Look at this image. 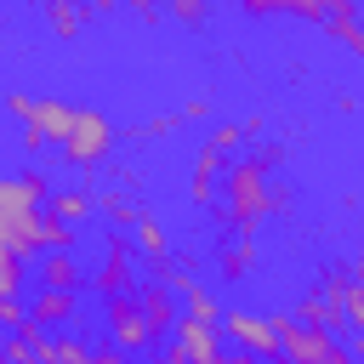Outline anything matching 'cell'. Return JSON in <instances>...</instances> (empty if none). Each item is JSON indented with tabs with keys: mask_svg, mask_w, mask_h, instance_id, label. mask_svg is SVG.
Returning a JSON list of instances; mask_svg holds the SVG:
<instances>
[{
	"mask_svg": "<svg viewBox=\"0 0 364 364\" xmlns=\"http://www.w3.org/2000/svg\"><path fill=\"white\" fill-rule=\"evenodd\" d=\"M119 6H131L136 17H154V11H159V0H119Z\"/></svg>",
	"mask_w": 364,
	"mask_h": 364,
	"instance_id": "obj_27",
	"label": "cell"
},
{
	"mask_svg": "<svg viewBox=\"0 0 364 364\" xmlns=\"http://www.w3.org/2000/svg\"><path fill=\"white\" fill-rule=\"evenodd\" d=\"M182 313H193V318H222L228 307H222V301H216V296H210L205 284H193V290L182 296Z\"/></svg>",
	"mask_w": 364,
	"mask_h": 364,
	"instance_id": "obj_22",
	"label": "cell"
},
{
	"mask_svg": "<svg viewBox=\"0 0 364 364\" xmlns=\"http://www.w3.org/2000/svg\"><path fill=\"white\" fill-rule=\"evenodd\" d=\"M91 353H97V347H85L80 336H46L40 364H91Z\"/></svg>",
	"mask_w": 364,
	"mask_h": 364,
	"instance_id": "obj_17",
	"label": "cell"
},
{
	"mask_svg": "<svg viewBox=\"0 0 364 364\" xmlns=\"http://www.w3.org/2000/svg\"><path fill=\"white\" fill-rule=\"evenodd\" d=\"M330 6H336V0H273V11L301 17V23H330Z\"/></svg>",
	"mask_w": 364,
	"mask_h": 364,
	"instance_id": "obj_21",
	"label": "cell"
},
{
	"mask_svg": "<svg viewBox=\"0 0 364 364\" xmlns=\"http://www.w3.org/2000/svg\"><path fill=\"white\" fill-rule=\"evenodd\" d=\"M91 364H131V353H119V347H97Z\"/></svg>",
	"mask_w": 364,
	"mask_h": 364,
	"instance_id": "obj_25",
	"label": "cell"
},
{
	"mask_svg": "<svg viewBox=\"0 0 364 364\" xmlns=\"http://www.w3.org/2000/svg\"><path fill=\"white\" fill-rule=\"evenodd\" d=\"M102 324H108V347H119V353H131V358H142V353L159 347V341H154V324H148V313H142V301H136V290L102 301Z\"/></svg>",
	"mask_w": 364,
	"mask_h": 364,
	"instance_id": "obj_6",
	"label": "cell"
},
{
	"mask_svg": "<svg viewBox=\"0 0 364 364\" xmlns=\"http://www.w3.org/2000/svg\"><path fill=\"white\" fill-rule=\"evenodd\" d=\"M51 210H57L63 222H74V228H80V222L97 210V199H91V188H57V193H51Z\"/></svg>",
	"mask_w": 364,
	"mask_h": 364,
	"instance_id": "obj_18",
	"label": "cell"
},
{
	"mask_svg": "<svg viewBox=\"0 0 364 364\" xmlns=\"http://www.w3.org/2000/svg\"><path fill=\"white\" fill-rule=\"evenodd\" d=\"M114 154V125H108V114L102 108H74V131H68V142H63V159L74 165V171H91V165H102Z\"/></svg>",
	"mask_w": 364,
	"mask_h": 364,
	"instance_id": "obj_7",
	"label": "cell"
},
{
	"mask_svg": "<svg viewBox=\"0 0 364 364\" xmlns=\"http://www.w3.org/2000/svg\"><path fill=\"white\" fill-rule=\"evenodd\" d=\"M353 273H358V279H364V250H358V256H353Z\"/></svg>",
	"mask_w": 364,
	"mask_h": 364,
	"instance_id": "obj_30",
	"label": "cell"
},
{
	"mask_svg": "<svg viewBox=\"0 0 364 364\" xmlns=\"http://www.w3.org/2000/svg\"><path fill=\"white\" fill-rule=\"evenodd\" d=\"M222 330H228V341L239 347V353H256V358H279L284 353V318L273 313H256V307H228L222 313Z\"/></svg>",
	"mask_w": 364,
	"mask_h": 364,
	"instance_id": "obj_5",
	"label": "cell"
},
{
	"mask_svg": "<svg viewBox=\"0 0 364 364\" xmlns=\"http://www.w3.org/2000/svg\"><path fill=\"white\" fill-rule=\"evenodd\" d=\"M296 318H301V324H318V330H336V336H341V330H353V324H347V313H341V301H330L324 290H307V296L296 301Z\"/></svg>",
	"mask_w": 364,
	"mask_h": 364,
	"instance_id": "obj_15",
	"label": "cell"
},
{
	"mask_svg": "<svg viewBox=\"0 0 364 364\" xmlns=\"http://www.w3.org/2000/svg\"><path fill=\"white\" fill-rule=\"evenodd\" d=\"M23 279H28V256L0 250V301H6V296H23Z\"/></svg>",
	"mask_w": 364,
	"mask_h": 364,
	"instance_id": "obj_19",
	"label": "cell"
},
{
	"mask_svg": "<svg viewBox=\"0 0 364 364\" xmlns=\"http://www.w3.org/2000/svg\"><path fill=\"white\" fill-rule=\"evenodd\" d=\"M358 250H364V228H358Z\"/></svg>",
	"mask_w": 364,
	"mask_h": 364,
	"instance_id": "obj_31",
	"label": "cell"
},
{
	"mask_svg": "<svg viewBox=\"0 0 364 364\" xmlns=\"http://www.w3.org/2000/svg\"><path fill=\"white\" fill-rule=\"evenodd\" d=\"M205 142H210V148H222V154H233V148L245 142V125H239V119H216V125L205 131Z\"/></svg>",
	"mask_w": 364,
	"mask_h": 364,
	"instance_id": "obj_23",
	"label": "cell"
},
{
	"mask_svg": "<svg viewBox=\"0 0 364 364\" xmlns=\"http://www.w3.org/2000/svg\"><path fill=\"white\" fill-rule=\"evenodd\" d=\"M279 148H262L250 159H228V176H222V199H216V222L222 233H256L262 222L284 216L290 210V188L279 176Z\"/></svg>",
	"mask_w": 364,
	"mask_h": 364,
	"instance_id": "obj_2",
	"label": "cell"
},
{
	"mask_svg": "<svg viewBox=\"0 0 364 364\" xmlns=\"http://www.w3.org/2000/svg\"><path fill=\"white\" fill-rule=\"evenodd\" d=\"M239 11H250V17H267V11H273V0H239Z\"/></svg>",
	"mask_w": 364,
	"mask_h": 364,
	"instance_id": "obj_28",
	"label": "cell"
},
{
	"mask_svg": "<svg viewBox=\"0 0 364 364\" xmlns=\"http://www.w3.org/2000/svg\"><path fill=\"white\" fill-rule=\"evenodd\" d=\"M34 279H40V290H85L91 279H85V267L74 262V250H46V256H34Z\"/></svg>",
	"mask_w": 364,
	"mask_h": 364,
	"instance_id": "obj_12",
	"label": "cell"
},
{
	"mask_svg": "<svg viewBox=\"0 0 364 364\" xmlns=\"http://www.w3.org/2000/svg\"><path fill=\"white\" fill-rule=\"evenodd\" d=\"M205 114H210V102H205V97H193V102L182 108V119H205Z\"/></svg>",
	"mask_w": 364,
	"mask_h": 364,
	"instance_id": "obj_26",
	"label": "cell"
},
{
	"mask_svg": "<svg viewBox=\"0 0 364 364\" xmlns=\"http://www.w3.org/2000/svg\"><path fill=\"white\" fill-rule=\"evenodd\" d=\"M159 11H165L171 23H182V28H199V23L210 17V0H159Z\"/></svg>",
	"mask_w": 364,
	"mask_h": 364,
	"instance_id": "obj_20",
	"label": "cell"
},
{
	"mask_svg": "<svg viewBox=\"0 0 364 364\" xmlns=\"http://www.w3.org/2000/svg\"><path fill=\"white\" fill-rule=\"evenodd\" d=\"M353 358L364 364V330H353Z\"/></svg>",
	"mask_w": 364,
	"mask_h": 364,
	"instance_id": "obj_29",
	"label": "cell"
},
{
	"mask_svg": "<svg viewBox=\"0 0 364 364\" xmlns=\"http://www.w3.org/2000/svg\"><path fill=\"white\" fill-rule=\"evenodd\" d=\"M97 210H102L108 222H119V228H131V222H136V205H131L125 193H102V199H97Z\"/></svg>",
	"mask_w": 364,
	"mask_h": 364,
	"instance_id": "obj_24",
	"label": "cell"
},
{
	"mask_svg": "<svg viewBox=\"0 0 364 364\" xmlns=\"http://www.w3.org/2000/svg\"><path fill=\"white\" fill-rule=\"evenodd\" d=\"M324 28H330V40H341V46L364 63V11H358V0H336Z\"/></svg>",
	"mask_w": 364,
	"mask_h": 364,
	"instance_id": "obj_14",
	"label": "cell"
},
{
	"mask_svg": "<svg viewBox=\"0 0 364 364\" xmlns=\"http://www.w3.org/2000/svg\"><path fill=\"white\" fill-rule=\"evenodd\" d=\"M222 318H193V313H182V324H176V336H171V347H182L193 364H216L222 358Z\"/></svg>",
	"mask_w": 364,
	"mask_h": 364,
	"instance_id": "obj_10",
	"label": "cell"
},
{
	"mask_svg": "<svg viewBox=\"0 0 364 364\" xmlns=\"http://www.w3.org/2000/svg\"><path fill=\"white\" fill-rule=\"evenodd\" d=\"M284 318V364H358L353 358V341H341L336 330H318V324H301L296 313H279Z\"/></svg>",
	"mask_w": 364,
	"mask_h": 364,
	"instance_id": "obj_4",
	"label": "cell"
},
{
	"mask_svg": "<svg viewBox=\"0 0 364 364\" xmlns=\"http://www.w3.org/2000/svg\"><path fill=\"white\" fill-rule=\"evenodd\" d=\"M142 279H136V250H131V239L125 233H108V245H102V267L91 273V290L102 296V301H114V296H131Z\"/></svg>",
	"mask_w": 364,
	"mask_h": 364,
	"instance_id": "obj_8",
	"label": "cell"
},
{
	"mask_svg": "<svg viewBox=\"0 0 364 364\" xmlns=\"http://www.w3.org/2000/svg\"><path fill=\"white\" fill-rule=\"evenodd\" d=\"M256 262H262L256 233H222V245H216V279H222V284L250 279V273H256Z\"/></svg>",
	"mask_w": 364,
	"mask_h": 364,
	"instance_id": "obj_11",
	"label": "cell"
},
{
	"mask_svg": "<svg viewBox=\"0 0 364 364\" xmlns=\"http://www.w3.org/2000/svg\"><path fill=\"white\" fill-rule=\"evenodd\" d=\"M222 176H228V154L205 142V148L193 154V171H188V199H193L199 210H216V199H222Z\"/></svg>",
	"mask_w": 364,
	"mask_h": 364,
	"instance_id": "obj_9",
	"label": "cell"
},
{
	"mask_svg": "<svg viewBox=\"0 0 364 364\" xmlns=\"http://www.w3.org/2000/svg\"><path fill=\"white\" fill-rule=\"evenodd\" d=\"M131 239H136V250L154 262V256H171V239H165V222L154 216V210H136V222H131Z\"/></svg>",
	"mask_w": 364,
	"mask_h": 364,
	"instance_id": "obj_16",
	"label": "cell"
},
{
	"mask_svg": "<svg viewBox=\"0 0 364 364\" xmlns=\"http://www.w3.org/2000/svg\"><path fill=\"white\" fill-rule=\"evenodd\" d=\"M80 228L51 210V182L40 171H17L0 188V250L17 256H46V250H74Z\"/></svg>",
	"mask_w": 364,
	"mask_h": 364,
	"instance_id": "obj_1",
	"label": "cell"
},
{
	"mask_svg": "<svg viewBox=\"0 0 364 364\" xmlns=\"http://www.w3.org/2000/svg\"><path fill=\"white\" fill-rule=\"evenodd\" d=\"M28 318L51 336V330H68L74 318H80V296L74 290H34L28 296Z\"/></svg>",
	"mask_w": 364,
	"mask_h": 364,
	"instance_id": "obj_13",
	"label": "cell"
},
{
	"mask_svg": "<svg viewBox=\"0 0 364 364\" xmlns=\"http://www.w3.org/2000/svg\"><path fill=\"white\" fill-rule=\"evenodd\" d=\"M6 108L23 119L17 136H23L28 154H40V148H63L68 131H74V102H63V97H28V91H11Z\"/></svg>",
	"mask_w": 364,
	"mask_h": 364,
	"instance_id": "obj_3",
	"label": "cell"
}]
</instances>
